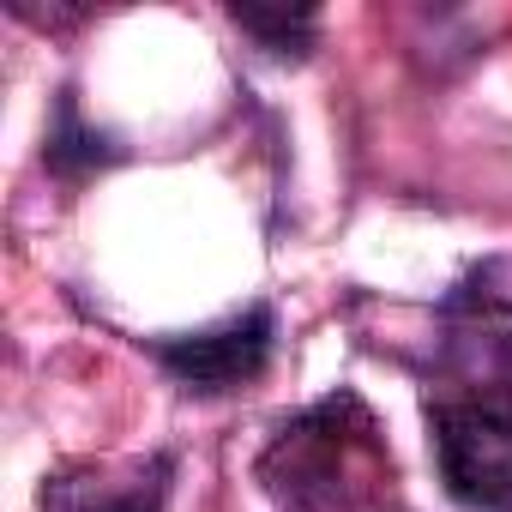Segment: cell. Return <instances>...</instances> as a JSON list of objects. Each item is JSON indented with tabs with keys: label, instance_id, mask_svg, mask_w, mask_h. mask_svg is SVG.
Returning a JSON list of instances; mask_svg holds the SVG:
<instances>
[{
	"label": "cell",
	"instance_id": "1",
	"mask_svg": "<svg viewBox=\"0 0 512 512\" xmlns=\"http://www.w3.org/2000/svg\"><path fill=\"white\" fill-rule=\"evenodd\" d=\"M253 476L278 500V512H368L398 482L386 428L350 386L290 416L266 440Z\"/></svg>",
	"mask_w": 512,
	"mask_h": 512
},
{
	"label": "cell",
	"instance_id": "2",
	"mask_svg": "<svg viewBox=\"0 0 512 512\" xmlns=\"http://www.w3.org/2000/svg\"><path fill=\"white\" fill-rule=\"evenodd\" d=\"M428 428L446 494L470 512H512V380L440 398Z\"/></svg>",
	"mask_w": 512,
	"mask_h": 512
},
{
	"label": "cell",
	"instance_id": "3",
	"mask_svg": "<svg viewBox=\"0 0 512 512\" xmlns=\"http://www.w3.org/2000/svg\"><path fill=\"white\" fill-rule=\"evenodd\" d=\"M278 344V320L272 308H247L211 332H187V338H163L157 362L187 386V392H235L247 380H260Z\"/></svg>",
	"mask_w": 512,
	"mask_h": 512
},
{
	"label": "cell",
	"instance_id": "4",
	"mask_svg": "<svg viewBox=\"0 0 512 512\" xmlns=\"http://www.w3.org/2000/svg\"><path fill=\"white\" fill-rule=\"evenodd\" d=\"M169 458H85V464H61L55 476H43L37 512H163L169 500Z\"/></svg>",
	"mask_w": 512,
	"mask_h": 512
},
{
	"label": "cell",
	"instance_id": "5",
	"mask_svg": "<svg viewBox=\"0 0 512 512\" xmlns=\"http://www.w3.org/2000/svg\"><path fill=\"white\" fill-rule=\"evenodd\" d=\"M440 320L458 332V344L482 356H512V260L476 266L440 308Z\"/></svg>",
	"mask_w": 512,
	"mask_h": 512
},
{
	"label": "cell",
	"instance_id": "6",
	"mask_svg": "<svg viewBox=\"0 0 512 512\" xmlns=\"http://www.w3.org/2000/svg\"><path fill=\"white\" fill-rule=\"evenodd\" d=\"M241 31H253L272 55H308V43H314V13L308 7H296V13H266V7H235L229 13Z\"/></svg>",
	"mask_w": 512,
	"mask_h": 512
}]
</instances>
